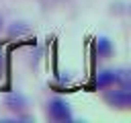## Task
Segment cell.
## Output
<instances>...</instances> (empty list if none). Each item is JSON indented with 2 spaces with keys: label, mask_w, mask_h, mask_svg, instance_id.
Here are the masks:
<instances>
[{
  "label": "cell",
  "mask_w": 131,
  "mask_h": 123,
  "mask_svg": "<svg viewBox=\"0 0 131 123\" xmlns=\"http://www.w3.org/2000/svg\"><path fill=\"white\" fill-rule=\"evenodd\" d=\"M4 105L8 107V109H12V111H23V109H27V98L23 96V94H8L6 96V100H4Z\"/></svg>",
  "instance_id": "obj_4"
},
{
  "label": "cell",
  "mask_w": 131,
  "mask_h": 123,
  "mask_svg": "<svg viewBox=\"0 0 131 123\" xmlns=\"http://www.w3.org/2000/svg\"><path fill=\"white\" fill-rule=\"evenodd\" d=\"M104 100L115 109H129V105H131V88L129 86H119L115 90H106L104 92Z\"/></svg>",
  "instance_id": "obj_1"
},
{
  "label": "cell",
  "mask_w": 131,
  "mask_h": 123,
  "mask_svg": "<svg viewBox=\"0 0 131 123\" xmlns=\"http://www.w3.org/2000/svg\"><path fill=\"white\" fill-rule=\"evenodd\" d=\"M113 84H117V70H102V72H98V76H96V86L98 88H108Z\"/></svg>",
  "instance_id": "obj_3"
},
{
  "label": "cell",
  "mask_w": 131,
  "mask_h": 123,
  "mask_svg": "<svg viewBox=\"0 0 131 123\" xmlns=\"http://www.w3.org/2000/svg\"><path fill=\"white\" fill-rule=\"evenodd\" d=\"M96 51H98L100 57H111V53H113V43H111L106 37H100V39H96Z\"/></svg>",
  "instance_id": "obj_5"
},
{
  "label": "cell",
  "mask_w": 131,
  "mask_h": 123,
  "mask_svg": "<svg viewBox=\"0 0 131 123\" xmlns=\"http://www.w3.org/2000/svg\"><path fill=\"white\" fill-rule=\"evenodd\" d=\"M2 27H4V20H2V16H0V31H2Z\"/></svg>",
  "instance_id": "obj_7"
},
{
  "label": "cell",
  "mask_w": 131,
  "mask_h": 123,
  "mask_svg": "<svg viewBox=\"0 0 131 123\" xmlns=\"http://www.w3.org/2000/svg\"><path fill=\"white\" fill-rule=\"evenodd\" d=\"M47 113L53 121L57 123H66V121H72V109L66 100L61 98H51L49 105H47Z\"/></svg>",
  "instance_id": "obj_2"
},
{
  "label": "cell",
  "mask_w": 131,
  "mask_h": 123,
  "mask_svg": "<svg viewBox=\"0 0 131 123\" xmlns=\"http://www.w3.org/2000/svg\"><path fill=\"white\" fill-rule=\"evenodd\" d=\"M2 64H4V59H2V53H0V72H2Z\"/></svg>",
  "instance_id": "obj_6"
}]
</instances>
